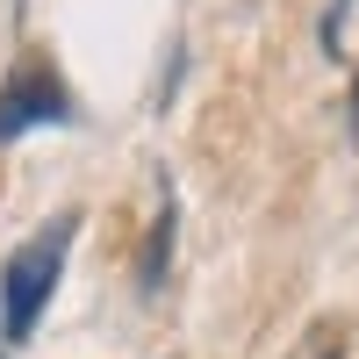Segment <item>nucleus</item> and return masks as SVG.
I'll return each instance as SVG.
<instances>
[{"mask_svg": "<svg viewBox=\"0 0 359 359\" xmlns=\"http://www.w3.org/2000/svg\"><path fill=\"white\" fill-rule=\"evenodd\" d=\"M36 123H65V86H57L43 65H22L8 86H0V144L29 137Z\"/></svg>", "mask_w": 359, "mask_h": 359, "instance_id": "obj_2", "label": "nucleus"}, {"mask_svg": "<svg viewBox=\"0 0 359 359\" xmlns=\"http://www.w3.org/2000/svg\"><path fill=\"white\" fill-rule=\"evenodd\" d=\"M65 230H72V223L43 230L36 245L8 252V266H0V316H8V338H29V331H36L50 287H57V273H65Z\"/></svg>", "mask_w": 359, "mask_h": 359, "instance_id": "obj_1", "label": "nucleus"}, {"mask_svg": "<svg viewBox=\"0 0 359 359\" xmlns=\"http://www.w3.org/2000/svg\"><path fill=\"white\" fill-rule=\"evenodd\" d=\"M345 15H352V0H331V15H323V29H316L331 57H338V43H345Z\"/></svg>", "mask_w": 359, "mask_h": 359, "instance_id": "obj_4", "label": "nucleus"}, {"mask_svg": "<svg viewBox=\"0 0 359 359\" xmlns=\"http://www.w3.org/2000/svg\"><path fill=\"white\" fill-rule=\"evenodd\" d=\"M172 230H180V216H172V194H165V208H158L151 237H144V259H137V287H144V294H158V287H165V266H172Z\"/></svg>", "mask_w": 359, "mask_h": 359, "instance_id": "obj_3", "label": "nucleus"}, {"mask_svg": "<svg viewBox=\"0 0 359 359\" xmlns=\"http://www.w3.org/2000/svg\"><path fill=\"white\" fill-rule=\"evenodd\" d=\"M352 137H359V86H352Z\"/></svg>", "mask_w": 359, "mask_h": 359, "instance_id": "obj_5", "label": "nucleus"}]
</instances>
